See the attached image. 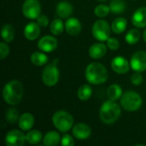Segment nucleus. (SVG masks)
Wrapping results in <instances>:
<instances>
[{"label":"nucleus","instance_id":"nucleus-1","mask_svg":"<svg viewBox=\"0 0 146 146\" xmlns=\"http://www.w3.org/2000/svg\"><path fill=\"white\" fill-rule=\"evenodd\" d=\"M108 70L100 62L90 63L85 71L86 80L91 85H101L108 80Z\"/></svg>","mask_w":146,"mask_h":146},{"label":"nucleus","instance_id":"nucleus-2","mask_svg":"<svg viewBox=\"0 0 146 146\" xmlns=\"http://www.w3.org/2000/svg\"><path fill=\"white\" fill-rule=\"evenodd\" d=\"M23 86L18 80H11L5 84L3 89V98L9 105L18 104L23 97Z\"/></svg>","mask_w":146,"mask_h":146},{"label":"nucleus","instance_id":"nucleus-3","mask_svg":"<svg viewBox=\"0 0 146 146\" xmlns=\"http://www.w3.org/2000/svg\"><path fill=\"white\" fill-rule=\"evenodd\" d=\"M121 106L113 100L105 101L99 110L100 120L105 124H113L115 123L121 116Z\"/></svg>","mask_w":146,"mask_h":146},{"label":"nucleus","instance_id":"nucleus-4","mask_svg":"<svg viewBox=\"0 0 146 146\" xmlns=\"http://www.w3.org/2000/svg\"><path fill=\"white\" fill-rule=\"evenodd\" d=\"M54 127L61 133H67L74 127V118L66 110H57L52 115Z\"/></svg>","mask_w":146,"mask_h":146},{"label":"nucleus","instance_id":"nucleus-5","mask_svg":"<svg viewBox=\"0 0 146 146\" xmlns=\"http://www.w3.org/2000/svg\"><path fill=\"white\" fill-rule=\"evenodd\" d=\"M143 100L141 96L134 91H127L123 92L121 98V106L128 112H134L140 109Z\"/></svg>","mask_w":146,"mask_h":146},{"label":"nucleus","instance_id":"nucleus-6","mask_svg":"<svg viewBox=\"0 0 146 146\" xmlns=\"http://www.w3.org/2000/svg\"><path fill=\"white\" fill-rule=\"evenodd\" d=\"M57 62L58 60H54L52 63L47 64L42 71V81L48 87H52L56 86L59 80L60 71L57 68Z\"/></svg>","mask_w":146,"mask_h":146},{"label":"nucleus","instance_id":"nucleus-7","mask_svg":"<svg viewBox=\"0 0 146 146\" xmlns=\"http://www.w3.org/2000/svg\"><path fill=\"white\" fill-rule=\"evenodd\" d=\"M111 27L105 20H98L94 22L92 29L94 38L100 42L107 41L110 38Z\"/></svg>","mask_w":146,"mask_h":146},{"label":"nucleus","instance_id":"nucleus-8","mask_svg":"<svg viewBox=\"0 0 146 146\" xmlns=\"http://www.w3.org/2000/svg\"><path fill=\"white\" fill-rule=\"evenodd\" d=\"M21 9L24 16L30 20H35L41 15V4L38 0H25Z\"/></svg>","mask_w":146,"mask_h":146},{"label":"nucleus","instance_id":"nucleus-9","mask_svg":"<svg viewBox=\"0 0 146 146\" xmlns=\"http://www.w3.org/2000/svg\"><path fill=\"white\" fill-rule=\"evenodd\" d=\"M22 131V130H21ZM18 129L9 131L5 135V144L8 146H22L25 145L27 139L26 135Z\"/></svg>","mask_w":146,"mask_h":146},{"label":"nucleus","instance_id":"nucleus-10","mask_svg":"<svg viewBox=\"0 0 146 146\" xmlns=\"http://www.w3.org/2000/svg\"><path fill=\"white\" fill-rule=\"evenodd\" d=\"M130 66L135 72H144L146 70V52L139 50L135 52L130 60Z\"/></svg>","mask_w":146,"mask_h":146},{"label":"nucleus","instance_id":"nucleus-11","mask_svg":"<svg viewBox=\"0 0 146 146\" xmlns=\"http://www.w3.org/2000/svg\"><path fill=\"white\" fill-rule=\"evenodd\" d=\"M57 39L50 35L42 37L38 43V48L45 53H50L57 48Z\"/></svg>","mask_w":146,"mask_h":146},{"label":"nucleus","instance_id":"nucleus-12","mask_svg":"<svg viewBox=\"0 0 146 146\" xmlns=\"http://www.w3.org/2000/svg\"><path fill=\"white\" fill-rule=\"evenodd\" d=\"M111 68L114 72L119 74H127L131 68L130 62L127 58L121 56H117L114 57L111 61Z\"/></svg>","mask_w":146,"mask_h":146},{"label":"nucleus","instance_id":"nucleus-13","mask_svg":"<svg viewBox=\"0 0 146 146\" xmlns=\"http://www.w3.org/2000/svg\"><path fill=\"white\" fill-rule=\"evenodd\" d=\"M72 134L79 140H86L91 136L92 129L86 123H78L72 127Z\"/></svg>","mask_w":146,"mask_h":146},{"label":"nucleus","instance_id":"nucleus-14","mask_svg":"<svg viewBox=\"0 0 146 146\" xmlns=\"http://www.w3.org/2000/svg\"><path fill=\"white\" fill-rule=\"evenodd\" d=\"M82 26L80 21L74 17H69L65 22V31L71 36H77L80 33Z\"/></svg>","mask_w":146,"mask_h":146},{"label":"nucleus","instance_id":"nucleus-15","mask_svg":"<svg viewBox=\"0 0 146 146\" xmlns=\"http://www.w3.org/2000/svg\"><path fill=\"white\" fill-rule=\"evenodd\" d=\"M56 12L60 18L68 19L72 15L74 12V7L68 1H61L56 7Z\"/></svg>","mask_w":146,"mask_h":146},{"label":"nucleus","instance_id":"nucleus-16","mask_svg":"<svg viewBox=\"0 0 146 146\" xmlns=\"http://www.w3.org/2000/svg\"><path fill=\"white\" fill-rule=\"evenodd\" d=\"M132 23L137 28L146 27V7H140L136 9L132 16Z\"/></svg>","mask_w":146,"mask_h":146},{"label":"nucleus","instance_id":"nucleus-17","mask_svg":"<svg viewBox=\"0 0 146 146\" xmlns=\"http://www.w3.org/2000/svg\"><path fill=\"white\" fill-rule=\"evenodd\" d=\"M40 26L37 22H29L24 27V36L28 40H35L40 35Z\"/></svg>","mask_w":146,"mask_h":146},{"label":"nucleus","instance_id":"nucleus-18","mask_svg":"<svg viewBox=\"0 0 146 146\" xmlns=\"http://www.w3.org/2000/svg\"><path fill=\"white\" fill-rule=\"evenodd\" d=\"M35 123V120L33 115L31 113L26 112L23 113L18 121V126L21 128V130L24 131V132H28L30 131L33 127L34 126Z\"/></svg>","mask_w":146,"mask_h":146},{"label":"nucleus","instance_id":"nucleus-19","mask_svg":"<svg viewBox=\"0 0 146 146\" xmlns=\"http://www.w3.org/2000/svg\"><path fill=\"white\" fill-rule=\"evenodd\" d=\"M107 45H105L104 44L99 42V43H95L93 44L90 48H89V56L92 58V59H101L102 57H104L107 52Z\"/></svg>","mask_w":146,"mask_h":146},{"label":"nucleus","instance_id":"nucleus-20","mask_svg":"<svg viewBox=\"0 0 146 146\" xmlns=\"http://www.w3.org/2000/svg\"><path fill=\"white\" fill-rule=\"evenodd\" d=\"M61 135L56 131H50L43 138V144L46 146L57 145L61 142Z\"/></svg>","mask_w":146,"mask_h":146},{"label":"nucleus","instance_id":"nucleus-21","mask_svg":"<svg viewBox=\"0 0 146 146\" xmlns=\"http://www.w3.org/2000/svg\"><path fill=\"white\" fill-rule=\"evenodd\" d=\"M1 36L4 42L10 43L15 38V28L10 24H4L1 30Z\"/></svg>","mask_w":146,"mask_h":146},{"label":"nucleus","instance_id":"nucleus-22","mask_svg":"<svg viewBox=\"0 0 146 146\" xmlns=\"http://www.w3.org/2000/svg\"><path fill=\"white\" fill-rule=\"evenodd\" d=\"M123 94L122 88L117 85V84H112L111 86H109L107 90V97L109 99L116 101L118 99H121V96Z\"/></svg>","mask_w":146,"mask_h":146},{"label":"nucleus","instance_id":"nucleus-23","mask_svg":"<svg viewBox=\"0 0 146 146\" xmlns=\"http://www.w3.org/2000/svg\"><path fill=\"white\" fill-rule=\"evenodd\" d=\"M127 27V21L124 17H118L114 20L111 24V29L114 33L121 34L122 33Z\"/></svg>","mask_w":146,"mask_h":146},{"label":"nucleus","instance_id":"nucleus-24","mask_svg":"<svg viewBox=\"0 0 146 146\" xmlns=\"http://www.w3.org/2000/svg\"><path fill=\"white\" fill-rule=\"evenodd\" d=\"M31 62L33 65L40 67L48 62V56L45 52L43 51H34L31 55Z\"/></svg>","mask_w":146,"mask_h":146},{"label":"nucleus","instance_id":"nucleus-25","mask_svg":"<svg viewBox=\"0 0 146 146\" xmlns=\"http://www.w3.org/2000/svg\"><path fill=\"white\" fill-rule=\"evenodd\" d=\"M65 29V24L62 22V18H56L52 21V22L50 25V33L55 36L61 35Z\"/></svg>","mask_w":146,"mask_h":146},{"label":"nucleus","instance_id":"nucleus-26","mask_svg":"<svg viewBox=\"0 0 146 146\" xmlns=\"http://www.w3.org/2000/svg\"><path fill=\"white\" fill-rule=\"evenodd\" d=\"M26 139L30 145H38L39 142H41V140H43V135L38 130H30L26 134Z\"/></svg>","mask_w":146,"mask_h":146},{"label":"nucleus","instance_id":"nucleus-27","mask_svg":"<svg viewBox=\"0 0 146 146\" xmlns=\"http://www.w3.org/2000/svg\"><path fill=\"white\" fill-rule=\"evenodd\" d=\"M92 94V88L89 84H84L78 89L77 95L80 100L81 101H86L90 99Z\"/></svg>","mask_w":146,"mask_h":146},{"label":"nucleus","instance_id":"nucleus-28","mask_svg":"<svg viewBox=\"0 0 146 146\" xmlns=\"http://www.w3.org/2000/svg\"><path fill=\"white\" fill-rule=\"evenodd\" d=\"M110 11L114 14H122L126 10V3L124 0H112L110 3Z\"/></svg>","mask_w":146,"mask_h":146},{"label":"nucleus","instance_id":"nucleus-29","mask_svg":"<svg viewBox=\"0 0 146 146\" xmlns=\"http://www.w3.org/2000/svg\"><path fill=\"white\" fill-rule=\"evenodd\" d=\"M140 32L138 29H131L127 32L125 37V40L129 44H135L137 42H139L140 38Z\"/></svg>","mask_w":146,"mask_h":146},{"label":"nucleus","instance_id":"nucleus-30","mask_svg":"<svg viewBox=\"0 0 146 146\" xmlns=\"http://www.w3.org/2000/svg\"><path fill=\"white\" fill-rule=\"evenodd\" d=\"M19 118H20V115H19L18 110L15 108L9 109L5 113V119L10 124H14L17 122L19 121Z\"/></svg>","mask_w":146,"mask_h":146},{"label":"nucleus","instance_id":"nucleus-31","mask_svg":"<svg viewBox=\"0 0 146 146\" xmlns=\"http://www.w3.org/2000/svg\"><path fill=\"white\" fill-rule=\"evenodd\" d=\"M110 12V8L105 4H98L94 9V14L98 18H104L106 17Z\"/></svg>","mask_w":146,"mask_h":146},{"label":"nucleus","instance_id":"nucleus-32","mask_svg":"<svg viewBox=\"0 0 146 146\" xmlns=\"http://www.w3.org/2000/svg\"><path fill=\"white\" fill-rule=\"evenodd\" d=\"M60 144L63 146H73L74 145V138L71 135H69L68 133H65L62 137Z\"/></svg>","mask_w":146,"mask_h":146},{"label":"nucleus","instance_id":"nucleus-33","mask_svg":"<svg viewBox=\"0 0 146 146\" xmlns=\"http://www.w3.org/2000/svg\"><path fill=\"white\" fill-rule=\"evenodd\" d=\"M106 42H107V47L111 50H116L120 47V42L115 38H110Z\"/></svg>","mask_w":146,"mask_h":146},{"label":"nucleus","instance_id":"nucleus-34","mask_svg":"<svg viewBox=\"0 0 146 146\" xmlns=\"http://www.w3.org/2000/svg\"><path fill=\"white\" fill-rule=\"evenodd\" d=\"M9 53V47L6 42H1L0 43V59L3 60Z\"/></svg>","mask_w":146,"mask_h":146},{"label":"nucleus","instance_id":"nucleus-35","mask_svg":"<svg viewBox=\"0 0 146 146\" xmlns=\"http://www.w3.org/2000/svg\"><path fill=\"white\" fill-rule=\"evenodd\" d=\"M131 82L134 86H140L143 82V76L140 72H135L131 77Z\"/></svg>","mask_w":146,"mask_h":146},{"label":"nucleus","instance_id":"nucleus-36","mask_svg":"<svg viewBox=\"0 0 146 146\" xmlns=\"http://www.w3.org/2000/svg\"><path fill=\"white\" fill-rule=\"evenodd\" d=\"M36 20H37V23L41 27H46L49 25V18L45 15H40Z\"/></svg>","mask_w":146,"mask_h":146},{"label":"nucleus","instance_id":"nucleus-37","mask_svg":"<svg viewBox=\"0 0 146 146\" xmlns=\"http://www.w3.org/2000/svg\"><path fill=\"white\" fill-rule=\"evenodd\" d=\"M143 38H144V40H145V42L146 43V28L145 29V31H144V33H143Z\"/></svg>","mask_w":146,"mask_h":146},{"label":"nucleus","instance_id":"nucleus-38","mask_svg":"<svg viewBox=\"0 0 146 146\" xmlns=\"http://www.w3.org/2000/svg\"><path fill=\"white\" fill-rule=\"evenodd\" d=\"M98 2H105V1H107V0H98Z\"/></svg>","mask_w":146,"mask_h":146}]
</instances>
